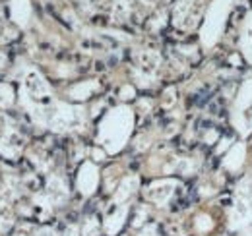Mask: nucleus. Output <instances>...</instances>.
I'll return each mask as SVG.
<instances>
[{"instance_id":"obj_7","label":"nucleus","mask_w":252,"mask_h":236,"mask_svg":"<svg viewBox=\"0 0 252 236\" xmlns=\"http://www.w3.org/2000/svg\"><path fill=\"white\" fill-rule=\"evenodd\" d=\"M8 8H10V18L18 26L26 28L30 18H32V4H30V0H8Z\"/></svg>"},{"instance_id":"obj_2","label":"nucleus","mask_w":252,"mask_h":236,"mask_svg":"<svg viewBox=\"0 0 252 236\" xmlns=\"http://www.w3.org/2000/svg\"><path fill=\"white\" fill-rule=\"evenodd\" d=\"M227 122L243 142L252 138V74L239 84L235 95L231 97Z\"/></svg>"},{"instance_id":"obj_5","label":"nucleus","mask_w":252,"mask_h":236,"mask_svg":"<svg viewBox=\"0 0 252 236\" xmlns=\"http://www.w3.org/2000/svg\"><path fill=\"white\" fill-rule=\"evenodd\" d=\"M97 184H99V169L92 161H86L80 167V173H78V190H80V194L92 196L97 190Z\"/></svg>"},{"instance_id":"obj_4","label":"nucleus","mask_w":252,"mask_h":236,"mask_svg":"<svg viewBox=\"0 0 252 236\" xmlns=\"http://www.w3.org/2000/svg\"><path fill=\"white\" fill-rule=\"evenodd\" d=\"M237 53L243 62L252 68V8H249L237 28Z\"/></svg>"},{"instance_id":"obj_9","label":"nucleus","mask_w":252,"mask_h":236,"mask_svg":"<svg viewBox=\"0 0 252 236\" xmlns=\"http://www.w3.org/2000/svg\"><path fill=\"white\" fill-rule=\"evenodd\" d=\"M14 103V91L10 86L0 84V107H10Z\"/></svg>"},{"instance_id":"obj_8","label":"nucleus","mask_w":252,"mask_h":236,"mask_svg":"<svg viewBox=\"0 0 252 236\" xmlns=\"http://www.w3.org/2000/svg\"><path fill=\"white\" fill-rule=\"evenodd\" d=\"M97 89H99V84L94 82V80H90V82H84V84H76L68 93H70L72 99H76V101H84V99H90Z\"/></svg>"},{"instance_id":"obj_10","label":"nucleus","mask_w":252,"mask_h":236,"mask_svg":"<svg viewBox=\"0 0 252 236\" xmlns=\"http://www.w3.org/2000/svg\"><path fill=\"white\" fill-rule=\"evenodd\" d=\"M4 60H6V59H4V57H0V66H2V64H4Z\"/></svg>"},{"instance_id":"obj_3","label":"nucleus","mask_w":252,"mask_h":236,"mask_svg":"<svg viewBox=\"0 0 252 236\" xmlns=\"http://www.w3.org/2000/svg\"><path fill=\"white\" fill-rule=\"evenodd\" d=\"M237 0H212L206 16H204V24L200 30V41L206 49H212L220 43L225 31V24L235 8Z\"/></svg>"},{"instance_id":"obj_6","label":"nucleus","mask_w":252,"mask_h":236,"mask_svg":"<svg viewBox=\"0 0 252 236\" xmlns=\"http://www.w3.org/2000/svg\"><path fill=\"white\" fill-rule=\"evenodd\" d=\"M218 227H220V219H218L212 211H208V209L198 211V213L194 215V219H192L194 235H198V236L214 235V233L218 231Z\"/></svg>"},{"instance_id":"obj_1","label":"nucleus","mask_w":252,"mask_h":236,"mask_svg":"<svg viewBox=\"0 0 252 236\" xmlns=\"http://www.w3.org/2000/svg\"><path fill=\"white\" fill-rule=\"evenodd\" d=\"M134 111L126 105H119L105 113L97 126V146H101L105 153L115 155L123 151L128 144L132 130H134Z\"/></svg>"}]
</instances>
